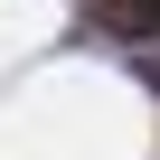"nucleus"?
Instances as JSON below:
<instances>
[{
	"label": "nucleus",
	"mask_w": 160,
	"mask_h": 160,
	"mask_svg": "<svg viewBox=\"0 0 160 160\" xmlns=\"http://www.w3.org/2000/svg\"><path fill=\"white\" fill-rule=\"evenodd\" d=\"M85 28L94 47H122V57H151L160 47V0H85Z\"/></svg>",
	"instance_id": "nucleus-1"
},
{
	"label": "nucleus",
	"mask_w": 160,
	"mask_h": 160,
	"mask_svg": "<svg viewBox=\"0 0 160 160\" xmlns=\"http://www.w3.org/2000/svg\"><path fill=\"white\" fill-rule=\"evenodd\" d=\"M132 75H141V85L160 94V47H151V57H132Z\"/></svg>",
	"instance_id": "nucleus-2"
}]
</instances>
